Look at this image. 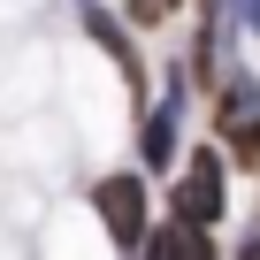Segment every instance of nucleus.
Returning a JSON list of instances; mask_svg holds the SVG:
<instances>
[{
	"label": "nucleus",
	"mask_w": 260,
	"mask_h": 260,
	"mask_svg": "<svg viewBox=\"0 0 260 260\" xmlns=\"http://www.w3.org/2000/svg\"><path fill=\"white\" fill-rule=\"evenodd\" d=\"M92 207H100V222H107V245H122V252H138V237H146V176H130V169H115V176H100L92 184Z\"/></svg>",
	"instance_id": "obj_1"
},
{
	"label": "nucleus",
	"mask_w": 260,
	"mask_h": 260,
	"mask_svg": "<svg viewBox=\"0 0 260 260\" xmlns=\"http://www.w3.org/2000/svg\"><path fill=\"white\" fill-rule=\"evenodd\" d=\"M222 100H214V122H237V115H260V77L252 69H230L222 84H214Z\"/></svg>",
	"instance_id": "obj_6"
},
{
	"label": "nucleus",
	"mask_w": 260,
	"mask_h": 260,
	"mask_svg": "<svg viewBox=\"0 0 260 260\" xmlns=\"http://www.w3.org/2000/svg\"><path fill=\"white\" fill-rule=\"evenodd\" d=\"M169 214H184V222H199V230H214V222L230 214V199H222V153H214V146H199V153L184 161V176H176V191H169Z\"/></svg>",
	"instance_id": "obj_2"
},
{
	"label": "nucleus",
	"mask_w": 260,
	"mask_h": 260,
	"mask_svg": "<svg viewBox=\"0 0 260 260\" xmlns=\"http://www.w3.org/2000/svg\"><path fill=\"white\" fill-rule=\"evenodd\" d=\"M77 16H84V31H92V46L122 69V84H146V61H138V46H130V31L100 8V0H77Z\"/></svg>",
	"instance_id": "obj_4"
},
{
	"label": "nucleus",
	"mask_w": 260,
	"mask_h": 260,
	"mask_svg": "<svg viewBox=\"0 0 260 260\" xmlns=\"http://www.w3.org/2000/svg\"><path fill=\"white\" fill-rule=\"evenodd\" d=\"M176 77L184 69H169V100L146 115V130H138V153H146V169H169V153H184V92H176Z\"/></svg>",
	"instance_id": "obj_3"
},
{
	"label": "nucleus",
	"mask_w": 260,
	"mask_h": 260,
	"mask_svg": "<svg viewBox=\"0 0 260 260\" xmlns=\"http://www.w3.org/2000/svg\"><path fill=\"white\" fill-rule=\"evenodd\" d=\"M138 252H161V260H207V252H214V237H207L199 222H184V214H176V222L146 230V237H138Z\"/></svg>",
	"instance_id": "obj_5"
},
{
	"label": "nucleus",
	"mask_w": 260,
	"mask_h": 260,
	"mask_svg": "<svg viewBox=\"0 0 260 260\" xmlns=\"http://www.w3.org/2000/svg\"><path fill=\"white\" fill-rule=\"evenodd\" d=\"M237 8H245V23H252V31H260V0H237Z\"/></svg>",
	"instance_id": "obj_9"
},
{
	"label": "nucleus",
	"mask_w": 260,
	"mask_h": 260,
	"mask_svg": "<svg viewBox=\"0 0 260 260\" xmlns=\"http://www.w3.org/2000/svg\"><path fill=\"white\" fill-rule=\"evenodd\" d=\"M169 8H176V0H130V16H138V23H161Z\"/></svg>",
	"instance_id": "obj_8"
},
{
	"label": "nucleus",
	"mask_w": 260,
	"mask_h": 260,
	"mask_svg": "<svg viewBox=\"0 0 260 260\" xmlns=\"http://www.w3.org/2000/svg\"><path fill=\"white\" fill-rule=\"evenodd\" d=\"M222 138H230V153H237L245 169H260V115H237V122H222Z\"/></svg>",
	"instance_id": "obj_7"
}]
</instances>
